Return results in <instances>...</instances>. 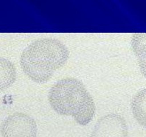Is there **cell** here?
Here are the masks:
<instances>
[{
	"instance_id": "1",
	"label": "cell",
	"mask_w": 146,
	"mask_h": 137,
	"mask_svg": "<svg viewBox=\"0 0 146 137\" xmlns=\"http://www.w3.org/2000/svg\"><path fill=\"white\" fill-rule=\"evenodd\" d=\"M68 56V49L60 41L41 39L35 40L24 49L20 64L29 78L36 83H44L66 64Z\"/></svg>"
},
{
	"instance_id": "2",
	"label": "cell",
	"mask_w": 146,
	"mask_h": 137,
	"mask_svg": "<svg viewBox=\"0 0 146 137\" xmlns=\"http://www.w3.org/2000/svg\"><path fill=\"white\" fill-rule=\"evenodd\" d=\"M48 98L57 114L71 116L80 125H87L94 118V99L84 84L77 78L68 77L57 81L49 90Z\"/></svg>"
},
{
	"instance_id": "3",
	"label": "cell",
	"mask_w": 146,
	"mask_h": 137,
	"mask_svg": "<svg viewBox=\"0 0 146 137\" xmlns=\"http://www.w3.org/2000/svg\"><path fill=\"white\" fill-rule=\"evenodd\" d=\"M37 131L36 123L34 118L21 112L7 116L1 126L3 137H36Z\"/></svg>"
},
{
	"instance_id": "4",
	"label": "cell",
	"mask_w": 146,
	"mask_h": 137,
	"mask_svg": "<svg viewBox=\"0 0 146 137\" xmlns=\"http://www.w3.org/2000/svg\"><path fill=\"white\" fill-rule=\"evenodd\" d=\"M128 125L123 117L109 114L98 120L91 137H128Z\"/></svg>"
},
{
	"instance_id": "5",
	"label": "cell",
	"mask_w": 146,
	"mask_h": 137,
	"mask_svg": "<svg viewBox=\"0 0 146 137\" xmlns=\"http://www.w3.org/2000/svg\"><path fill=\"white\" fill-rule=\"evenodd\" d=\"M131 110L138 124L146 128V88L139 90L131 100Z\"/></svg>"
},
{
	"instance_id": "6",
	"label": "cell",
	"mask_w": 146,
	"mask_h": 137,
	"mask_svg": "<svg viewBox=\"0 0 146 137\" xmlns=\"http://www.w3.org/2000/svg\"><path fill=\"white\" fill-rule=\"evenodd\" d=\"M15 66L9 60L0 57V92L9 88L16 81Z\"/></svg>"
},
{
	"instance_id": "7",
	"label": "cell",
	"mask_w": 146,
	"mask_h": 137,
	"mask_svg": "<svg viewBox=\"0 0 146 137\" xmlns=\"http://www.w3.org/2000/svg\"><path fill=\"white\" fill-rule=\"evenodd\" d=\"M132 47L140 70L146 78V34H135L133 37Z\"/></svg>"
}]
</instances>
